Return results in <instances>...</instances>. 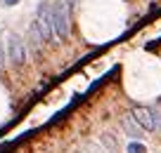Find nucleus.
I'll use <instances>...</instances> for the list:
<instances>
[{
  "instance_id": "nucleus-11",
  "label": "nucleus",
  "mask_w": 161,
  "mask_h": 153,
  "mask_svg": "<svg viewBox=\"0 0 161 153\" xmlns=\"http://www.w3.org/2000/svg\"><path fill=\"white\" fill-rule=\"evenodd\" d=\"M83 148H86V151H90V153H102V148H97L95 144H90V141L83 144Z\"/></svg>"
},
{
  "instance_id": "nucleus-2",
  "label": "nucleus",
  "mask_w": 161,
  "mask_h": 153,
  "mask_svg": "<svg viewBox=\"0 0 161 153\" xmlns=\"http://www.w3.org/2000/svg\"><path fill=\"white\" fill-rule=\"evenodd\" d=\"M52 28H55L57 40H66L71 33V21H69V10H66L64 0L52 3Z\"/></svg>"
},
{
  "instance_id": "nucleus-5",
  "label": "nucleus",
  "mask_w": 161,
  "mask_h": 153,
  "mask_svg": "<svg viewBox=\"0 0 161 153\" xmlns=\"http://www.w3.org/2000/svg\"><path fill=\"white\" fill-rule=\"evenodd\" d=\"M121 127H123V132H126V137H130L133 141H140V139L145 137V130H142L140 125H137L135 120H133V115H130V113L121 118Z\"/></svg>"
},
{
  "instance_id": "nucleus-9",
  "label": "nucleus",
  "mask_w": 161,
  "mask_h": 153,
  "mask_svg": "<svg viewBox=\"0 0 161 153\" xmlns=\"http://www.w3.org/2000/svg\"><path fill=\"white\" fill-rule=\"evenodd\" d=\"M126 153H147V146L142 141H130L126 148Z\"/></svg>"
},
{
  "instance_id": "nucleus-3",
  "label": "nucleus",
  "mask_w": 161,
  "mask_h": 153,
  "mask_svg": "<svg viewBox=\"0 0 161 153\" xmlns=\"http://www.w3.org/2000/svg\"><path fill=\"white\" fill-rule=\"evenodd\" d=\"M5 52H7V59H10L14 66H24L26 64V45L17 33L7 35V49Z\"/></svg>"
},
{
  "instance_id": "nucleus-10",
  "label": "nucleus",
  "mask_w": 161,
  "mask_h": 153,
  "mask_svg": "<svg viewBox=\"0 0 161 153\" xmlns=\"http://www.w3.org/2000/svg\"><path fill=\"white\" fill-rule=\"evenodd\" d=\"M5 59H7V52H5V45H3V40H0V71L5 69Z\"/></svg>"
},
{
  "instance_id": "nucleus-1",
  "label": "nucleus",
  "mask_w": 161,
  "mask_h": 153,
  "mask_svg": "<svg viewBox=\"0 0 161 153\" xmlns=\"http://www.w3.org/2000/svg\"><path fill=\"white\" fill-rule=\"evenodd\" d=\"M36 26H38L40 35H43V43H55V28H52V3L50 0H43L36 10Z\"/></svg>"
},
{
  "instance_id": "nucleus-6",
  "label": "nucleus",
  "mask_w": 161,
  "mask_h": 153,
  "mask_svg": "<svg viewBox=\"0 0 161 153\" xmlns=\"http://www.w3.org/2000/svg\"><path fill=\"white\" fill-rule=\"evenodd\" d=\"M26 43H29L31 52H38L40 45H43V35H40V31H38V26H36V21H31V26H29V35H26Z\"/></svg>"
},
{
  "instance_id": "nucleus-7",
  "label": "nucleus",
  "mask_w": 161,
  "mask_h": 153,
  "mask_svg": "<svg viewBox=\"0 0 161 153\" xmlns=\"http://www.w3.org/2000/svg\"><path fill=\"white\" fill-rule=\"evenodd\" d=\"M100 141H102V146H104L109 153H116V151H119V141H116V137H114L111 132H102V134H100Z\"/></svg>"
},
{
  "instance_id": "nucleus-8",
  "label": "nucleus",
  "mask_w": 161,
  "mask_h": 153,
  "mask_svg": "<svg viewBox=\"0 0 161 153\" xmlns=\"http://www.w3.org/2000/svg\"><path fill=\"white\" fill-rule=\"evenodd\" d=\"M149 109H152V118H154V127L161 130V99L156 101L154 106H149Z\"/></svg>"
},
{
  "instance_id": "nucleus-12",
  "label": "nucleus",
  "mask_w": 161,
  "mask_h": 153,
  "mask_svg": "<svg viewBox=\"0 0 161 153\" xmlns=\"http://www.w3.org/2000/svg\"><path fill=\"white\" fill-rule=\"evenodd\" d=\"M0 5L3 7H14V5H19V0H0Z\"/></svg>"
},
{
  "instance_id": "nucleus-13",
  "label": "nucleus",
  "mask_w": 161,
  "mask_h": 153,
  "mask_svg": "<svg viewBox=\"0 0 161 153\" xmlns=\"http://www.w3.org/2000/svg\"><path fill=\"white\" fill-rule=\"evenodd\" d=\"M76 3H78V0H64V5H66V10H69V12H74Z\"/></svg>"
},
{
  "instance_id": "nucleus-4",
  "label": "nucleus",
  "mask_w": 161,
  "mask_h": 153,
  "mask_svg": "<svg viewBox=\"0 0 161 153\" xmlns=\"http://www.w3.org/2000/svg\"><path fill=\"white\" fill-rule=\"evenodd\" d=\"M130 115H133V120H135L137 125H140L145 132H154V118H152V109L149 106H135V109L130 111Z\"/></svg>"
}]
</instances>
